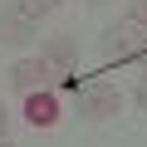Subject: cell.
Here are the masks:
<instances>
[{
  "label": "cell",
  "instance_id": "cell-1",
  "mask_svg": "<svg viewBox=\"0 0 147 147\" xmlns=\"http://www.w3.org/2000/svg\"><path fill=\"white\" fill-rule=\"evenodd\" d=\"M142 54H147V30L132 15L103 30V59L108 64H127V59H142Z\"/></svg>",
  "mask_w": 147,
  "mask_h": 147
},
{
  "label": "cell",
  "instance_id": "cell-2",
  "mask_svg": "<svg viewBox=\"0 0 147 147\" xmlns=\"http://www.w3.org/2000/svg\"><path fill=\"white\" fill-rule=\"evenodd\" d=\"M39 64L49 74V84H64L69 74L79 69V39H74V34H49L39 44Z\"/></svg>",
  "mask_w": 147,
  "mask_h": 147
},
{
  "label": "cell",
  "instance_id": "cell-3",
  "mask_svg": "<svg viewBox=\"0 0 147 147\" xmlns=\"http://www.w3.org/2000/svg\"><path fill=\"white\" fill-rule=\"evenodd\" d=\"M118 108H123V93H118L113 84L93 79V84L79 88V118H88V123H108V118H118Z\"/></svg>",
  "mask_w": 147,
  "mask_h": 147
},
{
  "label": "cell",
  "instance_id": "cell-4",
  "mask_svg": "<svg viewBox=\"0 0 147 147\" xmlns=\"http://www.w3.org/2000/svg\"><path fill=\"white\" fill-rule=\"evenodd\" d=\"M34 34H39V20L20 5V0H0V44L20 49V44H30Z\"/></svg>",
  "mask_w": 147,
  "mask_h": 147
},
{
  "label": "cell",
  "instance_id": "cell-5",
  "mask_svg": "<svg viewBox=\"0 0 147 147\" xmlns=\"http://www.w3.org/2000/svg\"><path fill=\"white\" fill-rule=\"evenodd\" d=\"M10 84H15L20 93H34V88H54L39 59H15V64H10Z\"/></svg>",
  "mask_w": 147,
  "mask_h": 147
},
{
  "label": "cell",
  "instance_id": "cell-6",
  "mask_svg": "<svg viewBox=\"0 0 147 147\" xmlns=\"http://www.w3.org/2000/svg\"><path fill=\"white\" fill-rule=\"evenodd\" d=\"M25 118H30L34 127H54V123H59V103H54V93H49V88L25 93Z\"/></svg>",
  "mask_w": 147,
  "mask_h": 147
},
{
  "label": "cell",
  "instance_id": "cell-7",
  "mask_svg": "<svg viewBox=\"0 0 147 147\" xmlns=\"http://www.w3.org/2000/svg\"><path fill=\"white\" fill-rule=\"evenodd\" d=\"M20 5H25V10L34 15V20H39V15H49V10L59 5V0H20Z\"/></svg>",
  "mask_w": 147,
  "mask_h": 147
},
{
  "label": "cell",
  "instance_id": "cell-8",
  "mask_svg": "<svg viewBox=\"0 0 147 147\" xmlns=\"http://www.w3.org/2000/svg\"><path fill=\"white\" fill-rule=\"evenodd\" d=\"M132 20H137V25L147 30V0H132Z\"/></svg>",
  "mask_w": 147,
  "mask_h": 147
},
{
  "label": "cell",
  "instance_id": "cell-9",
  "mask_svg": "<svg viewBox=\"0 0 147 147\" xmlns=\"http://www.w3.org/2000/svg\"><path fill=\"white\" fill-rule=\"evenodd\" d=\"M5 137H10V108L0 103V142H5Z\"/></svg>",
  "mask_w": 147,
  "mask_h": 147
},
{
  "label": "cell",
  "instance_id": "cell-10",
  "mask_svg": "<svg viewBox=\"0 0 147 147\" xmlns=\"http://www.w3.org/2000/svg\"><path fill=\"white\" fill-rule=\"evenodd\" d=\"M137 108H142V113H147V79H142V84H137Z\"/></svg>",
  "mask_w": 147,
  "mask_h": 147
},
{
  "label": "cell",
  "instance_id": "cell-11",
  "mask_svg": "<svg viewBox=\"0 0 147 147\" xmlns=\"http://www.w3.org/2000/svg\"><path fill=\"white\" fill-rule=\"evenodd\" d=\"M0 147H15V142H10V137H5V142H0Z\"/></svg>",
  "mask_w": 147,
  "mask_h": 147
},
{
  "label": "cell",
  "instance_id": "cell-12",
  "mask_svg": "<svg viewBox=\"0 0 147 147\" xmlns=\"http://www.w3.org/2000/svg\"><path fill=\"white\" fill-rule=\"evenodd\" d=\"M142 79H147V64H142Z\"/></svg>",
  "mask_w": 147,
  "mask_h": 147
},
{
  "label": "cell",
  "instance_id": "cell-13",
  "mask_svg": "<svg viewBox=\"0 0 147 147\" xmlns=\"http://www.w3.org/2000/svg\"><path fill=\"white\" fill-rule=\"evenodd\" d=\"M93 5H103V0H93Z\"/></svg>",
  "mask_w": 147,
  "mask_h": 147
}]
</instances>
